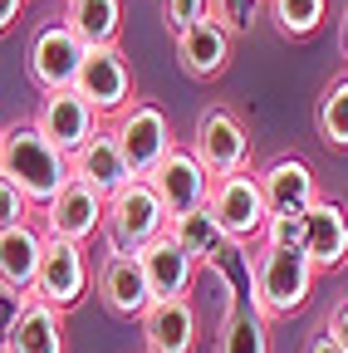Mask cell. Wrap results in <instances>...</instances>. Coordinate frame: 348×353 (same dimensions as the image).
<instances>
[{
    "instance_id": "obj_1",
    "label": "cell",
    "mask_w": 348,
    "mask_h": 353,
    "mask_svg": "<svg viewBox=\"0 0 348 353\" xmlns=\"http://www.w3.org/2000/svg\"><path fill=\"white\" fill-rule=\"evenodd\" d=\"M0 176L15 182L30 196V206H50L74 182L69 152L54 148L34 123H10L6 132H0Z\"/></svg>"
},
{
    "instance_id": "obj_2",
    "label": "cell",
    "mask_w": 348,
    "mask_h": 353,
    "mask_svg": "<svg viewBox=\"0 0 348 353\" xmlns=\"http://www.w3.org/2000/svg\"><path fill=\"white\" fill-rule=\"evenodd\" d=\"M245 265H250V304L265 319H289L294 309L309 304L319 270L299 245H265L260 241L255 255H245Z\"/></svg>"
},
{
    "instance_id": "obj_3",
    "label": "cell",
    "mask_w": 348,
    "mask_h": 353,
    "mask_svg": "<svg viewBox=\"0 0 348 353\" xmlns=\"http://www.w3.org/2000/svg\"><path fill=\"white\" fill-rule=\"evenodd\" d=\"M172 226V216L162 206V196L152 192L147 176H133L118 196H108V216H103V250L108 255H138L147 241H157Z\"/></svg>"
},
{
    "instance_id": "obj_4",
    "label": "cell",
    "mask_w": 348,
    "mask_h": 353,
    "mask_svg": "<svg viewBox=\"0 0 348 353\" xmlns=\"http://www.w3.org/2000/svg\"><path fill=\"white\" fill-rule=\"evenodd\" d=\"M206 206L221 221V231L231 236V245H260L265 221H270L265 192H260V172L245 167V172H231V176H216Z\"/></svg>"
},
{
    "instance_id": "obj_5",
    "label": "cell",
    "mask_w": 348,
    "mask_h": 353,
    "mask_svg": "<svg viewBox=\"0 0 348 353\" xmlns=\"http://www.w3.org/2000/svg\"><path fill=\"white\" fill-rule=\"evenodd\" d=\"M113 143H118V152H123V162H127V172L133 176H152V167L177 148L172 143V123H167V113L157 108V103H147V99H138V103H127L118 118H113Z\"/></svg>"
},
{
    "instance_id": "obj_6",
    "label": "cell",
    "mask_w": 348,
    "mask_h": 353,
    "mask_svg": "<svg viewBox=\"0 0 348 353\" xmlns=\"http://www.w3.org/2000/svg\"><path fill=\"white\" fill-rule=\"evenodd\" d=\"M83 54H89V44H83L64 20L54 25H39L30 50H25V69H30V83L39 94H59V88H74L79 69H83Z\"/></svg>"
},
{
    "instance_id": "obj_7",
    "label": "cell",
    "mask_w": 348,
    "mask_h": 353,
    "mask_svg": "<svg viewBox=\"0 0 348 353\" xmlns=\"http://www.w3.org/2000/svg\"><path fill=\"white\" fill-rule=\"evenodd\" d=\"M187 148L201 157V167L211 176H231V172L250 167V138H245L240 118L231 108H221V103H211V108L196 113V128H192V143Z\"/></svg>"
},
{
    "instance_id": "obj_8",
    "label": "cell",
    "mask_w": 348,
    "mask_h": 353,
    "mask_svg": "<svg viewBox=\"0 0 348 353\" xmlns=\"http://www.w3.org/2000/svg\"><path fill=\"white\" fill-rule=\"evenodd\" d=\"M74 88H79V99H89V108L99 118H118L127 103H138L133 99V64L123 59L118 44H103V50L83 54V69H79Z\"/></svg>"
},
{
    "instance_id": "obj_9",
    "label": "cell",
    "mask_w": 348,
    "mask_h": 353,
    "mask_svg": "<svg viewBox=\"0 0 348 353\" xmlns=\"http://www.w3.org/2000/svg\"><path fill=\"white\" fill-rule=\"evenodd\" d=\"M30 294L64 309V314L74 304H83V294H89V250L74 245V241L45 236V260H39V275H34Z\"/></svg>"
},
{
    "instance_id": "obj_10",
    "label": "cell",
    "mask_w": 348,
    "mask_h": 353,
    "mask_svg": "<svg viewBox=\"0 0 348 353\" xmlns=\"http://www.w3.org/2000/svg\"><path fill=\"white\" fill-rule=\"evenodd\" d=\"M152 192L162 196V206H167V216H187V211H201L206 201H211V182L216 176L201 167V157L192 152V148H172L157 167H152Z\"/></svg>"
},
{
    "instance_id": "obj_11",
    "label": "cell",
    "mask_w": 348,
    "mask_h": 353,
    "mask_svg": "<svg viewBox=\"0 0 348 353\" xmlns=\"http://www.w3.org/2000/svg\"><path fill=\"white\" fill-rule=\"evenodd\" d=\"M54 148L64 152H79L83 143L103 132V118L89 108V99H79V88H59V94H39V108L30 118Z\"/></svg>"
},
{
    "instance_id": "obj_12",
    "label": "cell",
    "mask_w": 348,
    "mask_h": 353,
    "mask_svg": "<svg viewBox=\"0 0 348 353\" xmlns=\"http://www.w3.org/2000/svg\"><path fill=\"white\" fill-rule=\"evenodd\" d=\"M0 353H69L64 343V309L25 294L10 324L0 329Z\"/></svg>"
},
{
    "instance_id": "obj_13",
    "label": "cell",
    "mask_w": 348,
    "mask_h": 353,
    "mask_svg": "<svg viewBox=\"0 0 348 353\" xmlns=\"http://www.w3.org/2000/svg\"><path fill=\"white\" fill-rule=\"evenodd\" d=\"M45 211V236L54 241H74V245H89L99 231H103V216H108V196H99L94 187L83 182H69Z\"/></svg>"
},
{
    "instance_id": "obj_14",
    "label": "cell",
    "mask_w": 348,
    "mask_h": 353,
    "mask_svg": "<svg viewBox=\"0 0 348 353\" xmlns=\"http://www.w3.org/2000/svg\"><path fill=\"white\" fill-rule=\"evenodd\" d=\"M94 285H99L103 309L118 319H143L152 309V285H147V270L138 255H103Z\"/></svg>"
},
{
    "instance_id": "obj_15",
    "label": "cell",
    "mask_w": 348,
    "mask_h": 353,
    "mask_svg": "<svg viewBox=\"0 0 348 353\" xmlns=\"http://www.w3.org/2000/svg\"><path fill=\"white\" fill-rule=\"evenodd\" d=\"M143 260V270H147V285H152V299H187L192 285H196V270H201V260L172 241V231H162L157 241H147L138 250Z\"/></svg>"
},
{
    "instance_id": "obj_16",
    "label": "cell",
    "mask_w": 348,
    "mask_h": 353,
    "mask_svg": "<svg viewBox=\"0 0 348 353\" xmlns=\"http://www.w3.org/2000/svg\"><path fill=\"white\" fill-rule=\"evenodd\" d=\"M172 39H177V64H182L187 79L211 83V79H221V74L231 69V44H236V34L221 30L211 15L196 20V25H187L182 34H172Z\"/></svg>"
},
{
    "instance_id": "obj_17",
    "label": "cell",
    "mask_w": 348,
    "mask_h": 353,
    "mask_svg": "<svg viewBox=\"0 0 348 353\" xmlns=\"http://www.w3.org/2000/svg\"><path fill=\"white\" fill-rule=\"evenodd\" d=\"M138 324L147 353H196L201 343V319L192 299H152V309Z\"/></svg>"
},
{
    "instance_id": "obj_18",
    "label": "cell",
    "mask_w": 348,
    "mask_h": 353,
    "mask_svg": "<svg viewBox=\"0 0 348 353\" xmlns=\"http://www.w3.org/2000/svg\"><path fill=\"white\" fill-rule=\"evenodd\" d=\"M260 192H265L270 216H304L319 201V176L304 157H275L260 172Z\"/></svg>"
},
{
    "instance_id": "obj_19",
    "label": "cell",
    "mask_w": 348,
    "mask_h": 353,
    "mask_svg": "<svg viewBox=\"0 0 348 353\" xmlns=\"http://www.w3.org/2000/svg\"><path fill=\"white\" fill-rule=\"evenodd\" d=\"M69 172H74V182L83 187H94L99 196H118L127 182H133V172H127L118 143H113V132H94L89 143H83L79 152H69Z\"/></svg>"
},
{
    "instance_id": "obj_20",
    "label": "cell",
    "mask_w": 348,
    "mask_h": 353,
    "mask_svg": "<svg viewBox=\"0 0 348 353\" xmlns=\"http://www.w3.org/2000/svg\"><path fill=\"white\" fill-rule=\"evenodd\" d=\"M304 255L314 260V270H338L348 260V211L329 196H319L304 211Z\"/></svg>"
},
{
    "instance_id": "obj_21",
    "label": "cell",
    "mask_w": 348,
    "mask_h": 353,
    "mask_svg": "<svg viewBox=\"0 0 348 353\" xmlns=\"http://www.w3.org/2000/svg\"><path fill=\"white\" fill-rule=\"evenodd\" d=\"M39 260H45V231H34L30 221L0 236V294L25 299L34 290Z\"/></svg>"
},
{
    "instance_id": "obj_22",
    "label": "cell",
    "mask_w": 348,
    "mask_h": 353,
    "mask_svg": "<svg viewBox=\"0 0 348 353\" xmlns=\"http://www.w3.org/2000/svg\"><path fill=\"white\" fill-rule=\"evenodd\" d=\"M64 25L89 44V50L118 44V34H123V0H64Z\"/></svg>"
},
{
    "instance_id": "obj_23",
    "label": "cell",
    "mask_w": 348,
    "mask_h": 353,
    "mask_svg": "<svg viewBox=\"0 0 348 353\" xmlns=\"http://www.w3.org/2000/svg\"><path fill=\"white\" fill-rule=\"evenodd\" d=\"M167 231H172V241H177V245H187L201 265H206V260H216V255L231 245V236L221 231V221L211 216V206L187 211V216H172V226H167Z\"/></svg>"
},
{
    "instance_id": "obj_24",
    "label": "cell",
    "mask_w": 348,
    "mask_h": 353,
    "mask_svg": "<svg viewBox=\"0 0 348 353\" xmlns=\"http://www.w3.org/2000/svg\"><path fill=\"white\" fill-rule=\"evenodd\" d=\"M216 353H270V319L255 304L231 309V319L221 324V339H216Z\"/></svg>"
},
{
    "instance_id": "obj_25",
    "label": "cell",
    "mask_w": 348,
    "mask_h": 353,
    "mask_svg": "<svg viewBox=\"0 0 348 353\" xmlns=\"http://www.w3.org/2000/svg\"><path fill=\"white\" fill-rule=\"evenodd\" d=\"M265 10L285 39H309L329 15V0H265Z\"/></svg>"
},
{
    "instance_id": "obj_26",
    "label": "cell",
    "mask_w": 348,
    "mask_h": 353,
    "mask_svg": "<svg viewBox=\"0 0 348 353\" xmlns=\"http://www.w3.org/2000/svg\"><path fill=\"white\" fill-rule=\"evenodd\" d=\"M314 128L329 148H348V74L334 79L324 94H319V108H314Z\"/></svg>"
},
{
    "instance_id": "obj_27",
    "label": "cell",
    "mask_w": 348,
    "mask_h": 353,
    "mask_svg": "<svg viewBox=\"0 0 348 353\" xmlns=\"http://www.w3.org/2000/svg\"><path fill=\"white\" fill-rule=\"evenodd\" d=\"M260 10H265V0H211V20L231 34H250Z\"/></svg>"
},
{
    "instance_id": "obj_28",
    "label": "cell",
    "mask_w": 348,
    "mask_h": 353,
    "mask_svg": "<svg viewBox=\"0 0 348 353\" xmlns=\"http://www.w3.org/2000/svg\"><path fill=\"white\" fill-rule=\"evenodd\" d=\"M25 221H30V196H25L15 182L0 176V236L15 231V226H25Z\"/></svg>"
},
{
    "instance_id": "obj_29",
    "label": "cell",
    "mask_w": 348,
    "mask_h": 353,
    "mask_svg": "<svg viewBox=\"0 0 348 353\" xmlns=\"http://www.w3.org/2000/svg\"><path fill=\"white\" fill-rule=\"evenodd\" d=\"M206 15H211V0H162V25L172 34H182L187 25H196Z\"/></svg>"
},
{
    "instance_id": "obj_30",
    "label": "cell",
    "mask_w": 348,
    "mask_h": 353,
    "mask_svg": "<svg viewBox=\"0 0 348 353\" xmlns=\"http://www.w3.org/2000/svg\"><path fill=\"white\" fill-rule=\"evenodd\" d=\"M260 241H265V245H299L304 250V216H270Z\"/></svg>"
},
{
    "instance_id": "obj_31",
    "label": "cell",
    "mask_w": 348,
    "mask_h": 353,
    "mask_svg": "<svg viewBox=\"0 0 348 353\" xmlns=\"http://www.w3.org/2000/svg\"><path fill=\"white\" fill-rule=\"evenodd\" d=\"M324 329H329V334L338 339V348L348 353V299H343V304H334V314H329V324H324Z\"/></svg>"
},
{
    "instance_id": "obj_32",
    "label": "cell",
    "mask_w": 348,
    "mask_h": 353,
    "mask_svg": "<svg viewBox=\"0 0 348 353\" xmlns=\"http://www.w3.org/2000/svg\"><path fill=\"white\" fill-rule=\"evenodd\" d=\"M304 353H343V348H338V339H334L329 329H319V334L309 339V348H304Z\"/></svg>"
},
{
    "instance_id": "obj_33",
    "label": "cell",
    "mask_w": 348,
    "mask_h": 353,
    "mask_svg": "<svg viewBox=\"0 0 348 353\" xmlns=\"http://www.w3.org/2000/svg\"><path fill=\"white\" fill-rule=\"evenodd\" d=\"M20 10H25V0H0V34L20 20Z\"/></svg>"
},
{
    "instance_id": "obj_34",
    "label": "cell",
    "mask_w": 348,
    "mask_h": 353,
    "mask_svg": "<svg viewBox=\"0 0 348 353\" xmlns=\"http://www.w3.org/2000/svg\"><path fill=\"white\" fill-rule=\"evenodd\" d=\"M338 44H343V59H348V15H343V34H338Z\"/></svg>"
},
{
    "instance_id": "obj_35",
    "label": "cell",
    "mask_w": 348,
    "mask_h": 353,
    "mask_svg": "<svg viewBox=\"0 0 348 353\" xmlns=\"http://www.w3.org/2000/svg\"><path fill=\"white\" fill-rule=\"evenodd\" d=\"M0 132H6V128H0Z\"/></svg>"
}]
</instances>
